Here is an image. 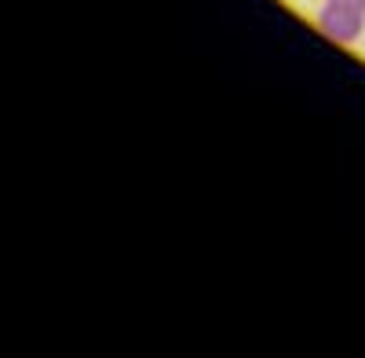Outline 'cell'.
<instances>
[{"instance_id":"cell-1","label":"cell","mask_w":365,"mask_h":358,"mask_svg":"<svg viewBox=\"0 0 365 358\" xmlns=\"http://www.w3.org/2000/svg\"><path fill=\"white\" fill-rule=\"evenodd\" d=\"M318 29L329 41H336V44H354L361 37V29H365V11L325 0V8L318 15Z\"/></svg>"},{"instance_id":"cell-2","label":"cell","mask_w":365,"mask_h":358,"mask_svg":"<svg viewBox=\"0 0 365 358\" xmlns=\"http://www.w3.org/2000/svg\"><path fill=\"white\" fill-rule=\"evenodd\" d=\"M332 4H347V8H358V11H365V0H332Z\"/></svg>"}]
</instances>
